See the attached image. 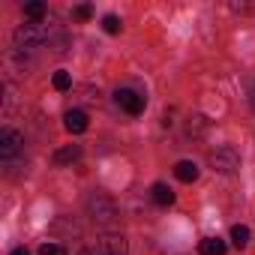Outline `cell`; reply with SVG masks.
Masks as SVG:
<instances>
[{"mask_svg": "<svg viewBox=\"0 0 255 255\" xmlns=\"http://www.w3.org/2000/svg\"><path fill=\"white\" fill-rule=\"evenodd\" d=\"M48 42V27L39 24V21H30V24H21L15 30V45L21 51H33V48H42Z\"/></svg>", "mask_w": 255, "mask_h": 255, "instance_id": "obj_1", "label": "cell"}, {"mask_svg": "<svg viewBox=\"0 0 255 255\" xmlns=\"http://www.w3.org/2000/svg\"><path fill=\"white\" fill-rule=\"evenodd\" d=\"M210 165H213V171L231 174V171L240 168V153H237L231 144H222V147H216V150L210 153Z\"/></svg>", "mask_w": 255, "mask_h": 255, "instance_id": "obj_2", "label": "cell"}, {"mask_svg": "<svg viewBox=\"0 0 255 255\" xmlns=\"http://www.w3.org/2000/svg\"><path fill=\"white\" fill-rule=\"evenodd\" d=\"M84 255H126V240H123V234H105Z\"/></svg>", "mask_w": 255, "mask_h": 255, "instance_id": "obj_3", "label": "cell"}, {"mask_svg": "<svg viewBox=\"0 0 255 255\" xmlns=\"http://www.w3.org/2000/svg\"><path fill=\"white\" fill-rule=\"evenodd\" d=\"M114 99H117V105H120L126 114H141V111H144V105H147L141 93L126 90V87H123V90H117V93H114Z\"/></svg>", "mask_w": 255, "mask_h": 255, "instance_id": "obj_4", "label": "cell"}, {"mask_svg": "<svg viewBox=\"0 0 255 255\" xmlns=\"http://www.w3.org/2000/svg\"><path fill=\"white\" fill-rule=\"evenodd\" d=\"M21 144H24V138L15 129H3V132H0V156H3V159H12L21 150Z\"/></svg>", "mask_w": 255, "mask_h": 255, "instance_id": "obj_5", "label": "cell"}, {"mask_svg": "<svg viewBox=\"0 0 255 255\" xmlns=\"http://www.w3.org/2000/svg\"><path fill=\"white\" fill-rule=\"evenodd\" d=\"M87 114L84 111H78V108H72V111H66V117H63V126L72 132V135H81L84 129H87Z\"/></svg>", "mask_w": 255, "mask_h": 255, "instance_id": "obj_6", "label": "cell"}, {"mask_svg": "<svg viewBox=\"0 0 255 255\" xmlns=\"http://www.w3.org/2000/svg\"><path fill=\"white\" fill-rule=\"evenodd\" d=\"M174 177H177L180 183H192V180H198V165L189 162V159H180V162L174 165Z\"/></svg>", "mask_w": 255, "mask_h": 255, "instance_id": "obj_7", "label": "cell"}, {"mask_svg": "<svg viewBox=\"0 0 255 255\" xmlns=\"http://www.w3.org/2000/svg\"><path fill=\"white\" fill-rule=\"evenodd\" d=\"M198 249H201V255H225V240H219V237H204L201 243H198Z\"/></svg>", "mask_w": 255, "mask_h": 255, "instance_id": "obj_8", "label": "cell"}, {"mask_svg": "<svg viewBox=\"0 0 255 255\" xmlns=\"http://www.w3.org/2000/svg\"><path fill=\"white\" fill-rule=\"evenodd\" d=\"M150 195H153V201H156L159 207H168V204H174V192H171L165 183H153Z\"/></svg>", "mask_w": 255, "mask_h": 255, "instance_id": "obj_9", "label": "cell"}, {"mask_svg": "<svg viewBox=\"0 0 255 255\" xmlns=\"http://www.w3.org/2000/svg\"><path fill=\"white\" fill-rule=\"evenodd\" d=\"M81 156V147L78 144H69V147H60L57 153H54V162L57 165H66V162H75Z\"/></svg>", "mask_w": 255, "mask_h": 255, "instance_id": "obj_10", "label": "cell"}, {"mask_svg": "<svg viewBox=\"0 0 255 255\" xmlns=\"http://www.w3.org/2000/svg\"><path fill=\"white\" fill-rule=\"evenodd\" d=\"M48 12V6L45 3H39V0H33V3H24V15L30 18V21H42V15Z\"/></svg>", "mask_w": 255, "mask_h": 255, "instance_id": "obj_11", "label": "cell"}, {"mask_svg": "<svg viewBox=\"0 0 255 255\" xmlns=\"http://www.w3.org/2000/svg\"><path fill=\"white\" fill-rule=\"evenodd\" d=\"M231 240H234L237 249H243V246L249 243V228H246V225H234V228H231Z\"/></svg>", "mask_w": 255, "mask_h": 255, "instance_id": "obj_12", "label": "cell"}, {"mask_svg": "<svg viewBox=\"0 0 255 255\" xmlns=\"http://www.w3.org/2000/svg\"><path fill=\"white\" fill-rule=\"evenodd\" d=\"M51 84H54L57 90H69V87H72V75H69L66 69H57L54 78H51Z\"/></svg>", "mask_w": 255, "mask_h": 255, "instance_id": "obj_13", "label": "cell"}, {"mask_svg": "<svg viewBox=\"0 0 255 255\" xmlns=\"http://www.w3.org/2000/svg\"><path fill=\"white\" fill-rule=\"evenodd\" d=\"M102 27H105V33H120L123 24H120L117 15H105V18H102Z\"/></svg>", "mask_w": 255, "mask_h": 255, "instance_id": "obj_14", "label": "cell"}, {"mask_svg": "<svg viewBox=\"0 0 255 255\" xmlns=\"http://www.w3.org/2000/svg\"><path fill=\"white\" fill-rule=\"evenodd\" d=\"M39 255H66V246H60V243H42Z\"/></svg>", "mask_w": 255, "mask_h": 255, "instance_id": "obj_15", "label": "cell"}, {"mask_svg": "<svg viewBox=\"0 0 255 255\" xmlns=\"http://www.w3.org/2000/svg\"><path fill=\"white\" fill-rule=\"evenodd\" d=\"M72 15H75V18H81V21H87V18L93 15V9L84 3V6H75V9H72Z\"/></svg>", "mask_w": 255, "mask_h": 255, "instance_id": "obj_16", "label": "cell"}, {"mask_svg": "<svg viewBox=\"0 0 255 255\" xmlns=\"http://www.w3.org/2000/svg\"><path fill=\"white\" fill-rule=\"evenodd\" d=\"M9 255H30V252H27V249H24V246H18V249H12V252H9Z\"/></svg>", "mask_w": 255, "mask_h": 255, "instance_id": "obj_17", "label": "cell"}, {"mask_svg": "<svg viewBox=\"0 0 255 255\" xmlns=\"http://www.w3.org/2000/svg\"><path fill=\"white\" fill-rule=\"evenodd\" d=\"M252 105H255V84H252Z\"/></svg>", "mask_w": 255, "mask_h": 255, "instance_id": "obj_18", "label": "cell"}]
</instances>
